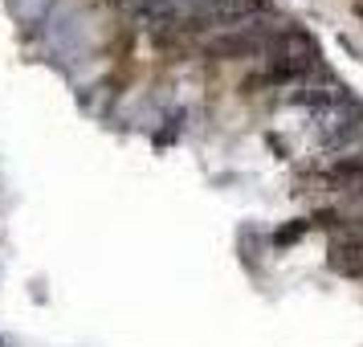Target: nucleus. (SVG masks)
Returning a JSON list of instances; mask_svg holds the SVG:
<instances>
[{
  "instance_id": "f257e3e1",
  "label": "nucleus",
  "mask_w": 363,
  "mask_h": 347,
  "mask_svg": "<svg viewBox=\"0 0 363 347\" xmlns=\"http://www.w3.org/2000/svg\"><path fill=\"white\" fill-rule=\"evenodd\" d=\"M265 13V0H184L176 21L184 29H237Z\"/></svg>"
},
{
  "instance_id": "f03ea898",
  "label": "nucleus",
  "mask_w": 363,
  "mask_h": 347,
  "mask_svg": "<svg viewBox=\"0 0 363 347\" xmlns=\"http://www.w3.org/2000/svg\"><path fill=\"white\" fill-rule=\"evenodd\" d=\"M281 21H245V25H237V29H225V33L208 37V45L204 53L216 57V62H241V57H265V45H269V37L278 33Z\"/></svg>"
}]
</instances>
